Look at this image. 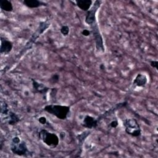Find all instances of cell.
<instances>
[{
  "label": "cell",
  "instance_id": "9a60e30c",
  "mask_svg": "<svg viewBox=\"0 0 158 158\" xmlns=\"http://www.w3.org/2000/svg\"><path fill=\"white\" fill-rule=\"evenodd\" d=\"M0 8L6 12H12L13 10L12 4L8 0H1Z\"/></svg>",
  "mask_w": 158,
  "mask_h": 158
},
{
  "label": "cell",
  "instance_id": "52a82bcc",
  "mask_svg": "<svg viewBox=\"0 0 158 158\" xmlns=\"http://www.w3.org/2000/svg\"><path fill=\"white\" fill-rule=\"evenodd\" d=\"M101 4V1H95L91 8L87 11L86 16H85V23L89 25H92L96 22V12L98 9L100 7Z\"/></svg>",
  "mask_w": 158,
  "mask_h": 158
},
{
  "label": "cell",
  "instance_id": "4fadbf2b",
  "mask_svg": "<svg viewBox=\"0 0 158 158\" xmlns=\"http://www.w3.org/2000/svg\"><path fill=\"white\" fill-rule=\"evenodd\" d=\"M23 4L29 8H38L47 6V3L38 0H25L23 1Z\"/></svg>",
  "mask_w": 158,
  "mask_h": 158
},
{
  "label": "cell",
  "instance_id": "5bb4252c",
  "mask_svg": "<svg viewBox=\"0 0 158 158\" xmlns=\"http://www.w3.org/2000/svg\"><path fill=\"white\" fill-rule=\"evenodd\" d=\"M77 7L83 11H88L93 4V1L91 0H78L75 1Z\"/></svg>",
  "mask_w": 158,
  "mask_h": 158
},
{
  "label": "cell",
  "instance_id": "277c9868",
  "mask_svg": "<svg viewBox=\"0 0 158 158\" xmlns=\"http://www.w3.org/2000/svg\"><path fill=\"white\" fill-rule=\"evenodd\" d=\"M123 125L125 132L133 137H138L141 135V130L137 120L133 118H126L123 120Z\"/></svg>",
  "mask_w": 158,
  "mask_h": 158
},
{
  "label": "cell",
  "instance_id": "ba28073f",
  "mask_svg": "<svg viewBox=\"0 0 158 158\" xmlns=\"http://www.w3.org/2000/svg\"><path fill=\"white\" fill-rule=\"evenodd\" d=\"M99 122L98 118H96L91 115H86L81 121V125L86 128L92 129L96 128L99 124Z\"/></svg>",
  "mask_w": 158,
  "mask_h": 158
},
{
  "label": "cell",
  "instance_id": "8fae6325",
  "mask_svg": "<svg viewBox=\"0 0 158 158\" xmlns=\"http://www.w3.org/2000/svg\"><path fill=\"white\" fill-rule=\"evenodd\" d=\"M32 81V85L34 90L38 93H40L41 94H46L49 91V88L47 87L46 85H44L43 83L38 82V81L31 79Z\"/></svg>",
  "mask_w": 158,
  "mask_h": 158
},
{
  "label": "cell",
  "instance_id": "6da1fadb",
  "mask_svg": "<svg viewBox=\"0 0 158 158\" xmlns=\"http://www.w3.org/2000/svg\"><path fill=\"white\" fill-rule=\"evenodd\" d=\"M10 149L13 154L19 156L28 157L32 156V153L28 150L26 143L18 136L12 138L10 144Z\"/></svg>",
  "mask_w": 158,
  "mask_h": 158
},
{
  "label": "cell",
  "instance_id": "7c38bea8",
  "mask_svg": "<svg viewBox=\"0 0 158 158\" xmlns=\"http://www.w3.org/2000/svg\"><path fill=\"white\" fill-rule=\"evenodd\" d=\"M2 120H4L5 121H6L9 125H14L20 122V117L17 114L10 110L7 116Z\"/></svg>",
  "mask_w": 158,
  "mask_h": 158
},
{
  "label": "cell",
  "instance_id": "8992f818",
  "mask_svg": "<svg viewBox=\"0 0 158 158\" xmlns=\"http://www.w3.org/2000/svg\"><path fill=\"white\" fill-rule=\"evenodd\" d=\"M90 27L91 28V32L94 38V40L95 42V46L97 51L99 52H104L103 38L99 31V28L97 22L94 23Z\"/></svg>",
  "mask_w": 158,
  "mask_h": 158
},
{
  "label": "cell",
  "instance_id": "7a4b0ae2",
  "mask_svg": "<svg viewBox=\"0 0 158 158\" xmlns=\"http://www.w3.org/2000/svg\"><path fill=\"white\" fill-rule=\"evenodd\" d=\"M43 110L60 120H65L70 112L69 106L57 104L47 105L44 107Z\"/></svg>",
  "mask_w": 158,
  "mask_h": 158
},
{
  "label": "cell",
  "instance_id": "e0dca14e",
  "mask_svg": "<svg viewBox=\"0 0 158 158\" xmlns=\"http://www.w3.org/2000/svg\"><path fill=\"white\" fill-rule=\"evenodd\" d=\"M60 31L63 36H67L69 33V27L67 25H63L60 28Z\"/></svg>",
  "mask_w": 158,
  "mask_h": 158
},
{
  "label": "cell",
  "instance_id": "7402d4cb",
  "mask_svg": "<svg viewBox=\"0 0 158 158\" xmlns=\"http://www.w3.org/2000/svg\"><path fill=\"white\" fill-rule=\"evenodd\" d=\"M59 75H54L52 77V78H51V80L53 81H54V82H56V81H57L58 80H59Z\"/></svg>",
  "mask_w": 158,
  "mask_h": 158
},
{
  "label": "cell",
  "instance_id": "30bf717a",
  "mask_svg": "<svg viewBox=\"0 0 158 158\" xmlns=\"http://www.w3.org/2000/svg\"><path fill=\"white\" fill-rule=\"evenodd\" d=\"M148 83V77L144 73H138L135 78L133 85L136 87L143 88L146 86Z\"/></svg>",
  "mask_w": 158,
  "mask_h": 158
},
{
  "label": "cell",
  "instance_id": "44dd1931",
  "mask_svg": "<svg viewBox=\"0 0 158 158\" xmlns=\"http://www.w3.org/2000/svg\"><path fill=\"white\" fill-rule=\"evenodd\" d=\"M91 33V31L87 29H85V30H83V31H81V34L85 36H88L90 35Z\"/></svg>",
  "mask_w": 158,
  "mask_h": 158
},
{
  "label": "cell",
  "instance_id": "ac0fdd59",
  "mask_svg": "<svg viewBox=\"0 0 158 158\" xmlns=\"http://www.w3.org/2000/svg\"><path fill=\"white\" fill-rule=\"evenodd\" d=\"M118 125V121L117 120H112L110 123H109V126L110 127L112 128H115L117 127Z\"/></svg>",
  "mask_w": 158,
  "mask_h": 158
},
{
  "label": "cell",
  "instance_id": "d6986e66",
  "mask_svg": "<svg viewBox=\"0 0 158 158\" xmlns=\"http://www.w3.org/2000/svg\"><path fill=\"white\" fill-rule=\"evenodd\" d=\"M150 65L153 68H155L156 69H158V62L157 60H151L150 62Z\"/></svg>",
  "mask_w": 158,
  "mask_h": 158
},
{
  "label": "cell",
  "instance_id": "ffe728a7",
  "mask_svg": "<svg viewBox=\"0 0 158 158\" xmlns=\"http://www.w3.org/2000/svg\"><path fill=\"white\" fill-rule=\"evenodd\" d=\"M38 122L41 123L42 125H44L47 122V120H46V118L44 117H40V118H38Z\"/></svg>",
  "mask_w": 158,
  "mask_h": 158
},
{
  "label": "cell",
  "instance_id": "9c48e42d",
  "mask_svg": "<svg viewBox=\"0 0 158 158\" xmlns=\"http://www.w3.org/2000/svg\"><path fill=\"white\" fill-rule=\"evenodd\" d=\"M13 44L12 43L7 40L6 38L1 36V46H0V53L1 54H9L12 49Z\"/></svg>",
  "mask_w": 158,
  "mask_h": 158
},
{
  "label": "cell",
  "instance_id": "2e32d148",
  "mask_svg": "<svg viewBox=\"0 0 158 158\" xmlns=\"http://www.w3.org/2000/svg\"><path fill=\"white\" fill-rule=\"evenodd\" d=\"M90 133V131H83L82 132L81 134L78 135L77 136V139L78 140V142L82 144L83 143V142L85 141V140L86 139V138L88 137V136L89 135Z\"/></svg>",
  "mask_w": 158,
  "mask_h": 158
},
{
  "label": "cell",
  "instance_id": "5b68a950",
  "mask_svg": "<svg viewBox=\"0 0 158 158\" xmlns=\"http://www.w3.org/2000/svg\"><path fill=\"white\" fill-rule=\"evenodd\" d=\"M50 22L48 20H46L45 21H43L41 22L38 27V28H36V31L33 33V35H31V36L30 37V38L29 39V40L27 42L26 45L24 47V49L27 50L28 49L30 48H31L33 44L36 41V40L38 38V37L43 33L44 31H45L46 30V29H48L49 28V27L50 26Z\"/></svg>",
  "mask_w": 158,
  "mask_h": 158
},
{
  "label": "cell",
  "instance_id": "3957f363",
  "mask_svg": "<svg viewBox=\"0 0 158 158\" xmlns=\"http://www.w3.org/2000/svg\"><path fill=\"white\" fill-rule=\"evenodd\" d=\"M38 136L40 139L51 148H56L59 143V136L56 133L49 132L45 129L41 130L38 133Z\"/></svg>",
  "mask_w": 158,
  "mask_h": 158
}]
</instances>
